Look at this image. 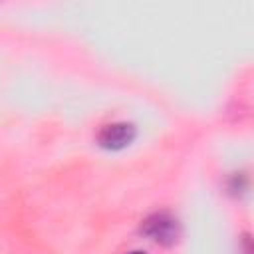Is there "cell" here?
<instances>
[{"instance_id": "obj_1", "label": "cell", "mask_w": 254, "mask_h": 254, "mask_svg": "<svg viewBox=\"0 0 254 254\" xmlns=\"http://www.w3.org/2000/svg\"><path fill=\"white\" fill-rule=\"evenodd\" d=\"M141 232L157 242V244H163V246H171L179 240L181 236V226H179V220L169 214V212H155V214H149L143 222H141Z\"/></svg>"}, {"instance_id": "obj_2", "label": "cell", "mask_w": 254, "mask_h": 254, "mask_svg": "<svg viewBox=\"0 0 254 254\" xmlns=\"http://www.w3.org/2000/svg\"><path fill=\"white\" fill-rule=\"evenodd\" d=\"M133 139H135V127L131 123H125V121L103 125L97 133V143L103 149H111V151L127 147Z\"/></svg>"}, {"instance_id": "obj_3", "label": "cell", "mask_w": 254, "mask_h": 254, "mask_svg": "<svg viewBox=\"0 0 254 254\" xmlns=\"http://www.w3.org/2000/svg\"><path fill=\"white\" fill-rule=\"evenodd\" d=\"M129 254H145V252H141V250H133V252H129Z\"/></svg>"}]
</instances>
